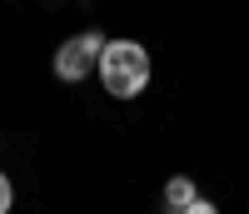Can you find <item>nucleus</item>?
Segmentation results:
<instances>
[{
  "label": "nucleus",
  "instance_id": "f257e3e1",
  "mask_svg": "<svg viewBox=\"0 0 249 214\" xmlns=\"http://www.w3.org/2000/svg\"><path fill=\"white\" fill-rule=\"evenodd\" d=\"M100 85L115 95V100H135L144 95V85H150V50L140 45V40H110L105 55H100L95 65Z\"/></svg>",
  "mask_w": 249,
  "mask_h": 214
},
{
  "label": "nucleus",
  "instance_id": "f03ea898",
  "mask_svg": "<svg viewBox=\"0 0 249 214\" xmlns=\"http://www.w3.org/2000/svg\"><path fill=\"white\" fill-rule=\"evenodd\" d=\"M50 70H55V80H65V85H80V80H90V70H95V60L75 45V40H65V45L55 50V60H50Z\"/></svg>",
  "mask_w": 249,
  "mask_h": 214
},
{
  "label": "nucleus",
  "instance_id": "7ed1b4c3",
  "mask_svg": "<svg viewBox=\"0 0 249 214\" xmlns=\"http://www.w3.org/2000/svg\"><path fill=\"white\" fill-rule=\"evenodd\" d=\"M199 199V189H195V179H184V175H175L170 184H164V209H170V214H184V209H190Z\"/></svg>",
  "mask_w": 249,
  "mask_h": 214
},
{
  "label": "nucleus",
  "instance_id": "20e7f679",
  "mask_svg": "<svg viewBox=\"0 0 249 214\" xmlns=\"http://www.w3.org/2000/svg\"><path fill=\"white\" fill-rule=\"evenodd\" d=\"M70 40L95 60V65H100V55H105V45H110V35H100V30H80V35H70Z\"/></svg>",
  "mask_w": 249,
  "mask_h": 214
},
{
  "label": "nucleus",
  "instance_id": "39448f33",
  "mask_svg": "<svg viewBox=\"0 0 249 214\" xmlns=\"http://www.w3.org/2000/svg\"><path fill=\"white\" fill-rule=\"evenodd\" d=\"M15 209V184H10V175H0V214H10Z\"/></svg>",
  "mask_w": 249,
  "mask_h": 214
},
{
  "label": "nucleus",
  "instance_id": "423d86ee",
  "mask_svg": "<svg viewBox=\"0 0 249 214\" xmlns=\"http://www.w3.org/2000/svg\"><path fill=\"white\" fill-rule=\"evenodd\" d=\"M184 214H219V204H210V199H204V195H199V199H195L190 209H184Z\"/></svg>",
  "mask_w": 249,
  "mask_h": 214
}]
</instances>
